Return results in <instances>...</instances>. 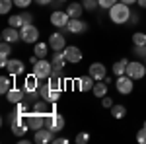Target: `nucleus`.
<instances>
[{
  "label": "nucleus",
  "mask_w": 146,
  "mask_h": 144,
  "mask_svg": "<svg viewBox=\"0 0 146 144\" xmlns=\"http://www.w3.org/2000/svg\"><path fill=\"white\" fill-rule=\"evenodd\" d=\"M131 14H133L131 6L119 0L117 4H113L111 8H109V20H111L113 23H117V25H123V23H129Z\"/></svg>",
  "instance_id": "obj_1"
},
{
  "label": "nucleus",
  "mask_w": 146,
  "mask_h": 144,
  "mask_svg": "<svg viewBox=\"0 0 146 144\" xmlns=\"http://www.w3.org/2000/svg\"><path fill=\"white\" fill-rule=\"evenodd\" d=\"M45 115L43 113H39V111H27L25 115H23V121H25V125L29 127V131H39V129H43L45 127Z\"/></svg>",
  "instance_id": "obj_2"
},
{
  "label": "nucleus",
  "mask_w": 146,
  "mask_h": 144,
  "mask_svg": "<svg viewBox=\"0 0 146 144\" xmlns=\"http://www.w3.org/2000/svg\"><path fill=\"white\" fill-rule=\"evenodd\" d=\"M33 74L41 82H47L49 76L53 74V64H51V60H47V58H39L37 62L33 64Z\"/></svg>",
  "instance_id": "obj_3"
},
{
  "label": "nucleus",
  "mask_w": 146,
  "mask_h": 144,
  "mask_svg": "<svg viewBox=\"0 0 146 144\" xmlns=\"http://www.w3.org/2000/svg\"><path fill=\"white\" fill-rule=\"evenodd\" d=\"M20 35H22L23 43L35 45V43H37V37H39V29L35 27L33 23H25L23 27H20Z\"/></svg>",
  "instance_id": "obj_4"
},
{
  "label": "nucleus",
  "mask_w": 146,
  "mask_h": 144,
  "mask_svg": "<svg viewBox=\"0 0 146 144\" xmlns=\"http://www.w3.org/2000/svg\"><path fill=\"white\" fill-rule=\"evenodd\" d=\"M45 127L47 129H51L53 133H60L62 129H64V117L58 113V111H55V113H51V115H47L45 119Z\"/></svg>",
  "instance_id": "obj_5"
},
{
  "label": "nucleus",
  "mask_w": 146,
  "mask_h": 144,
  "mask_svg": "<svg viewBox=\"0 0 146 144\" xmlns=\"http://www.w3.org/2000/svg\"><path fill=\"white\" fill-rule=\"evenodd\" d=\"M115 88H117V92H119L121 96H129V94H133V90H135V80L131 76H127V74L117 76Z\"/></svg>",
  "instance_id": "obj_6"
},
{
  "label": "nucleus",
  "mask_w": 146,
  "mask_h": 144,
  "mask_svg": "<svg viewBox=\"0 0 146 144\" xmlns=\"http://www.w3.org/2000/svg\"><path fill=\"white\" fill-rule=\"evenodd\" d=\"M127 76H131L133 80H142L146 76V64L138 62V60H131L127 64Z\"/></svg>",
  "instance_id": "obj_7"
},
{
  "label": "nucleus",
  "mask_w": 146,
  "mask_h": 144,
  "mask_svg": "<svg viewBox=\"0 0 146 144\" xmlns=\"http://www.w3.org/2000/svg\"><path fill=\"white\" fill-rule=\"evenodd\" d=\"M64 31H68V33H86L88 31V23L82 18H70V22L64 27Z\"/></svg>",
  "instance_id": "obj_8"
},
{
  "label": "nucleus",
  "mask_w": 146,
  "mask_h": 144,
  "mask_svg": "<svg viewBox=\"0 0 146 144\" xmlns=\"http://www.w3.org/2000/svg\"><path fill=\"white\" fill-rule=\"evenodd\" d=\"M68 22H70V16L66 14V10H55L53 14H51V23L55 25V27H58V29H64L68 25Z\"/></svg>",
  "instance_id": "obj_9"
},
{
  "label": "nucleus",
  "mask_w": 146,
  "mask_h": 144,
  "mask_svg": "<svg viewBox=\"0 0 146 144\" xmlns=\"http://www.w3.org/2000/svg\"><path fill=\"white\" fill-rule=\"evenodd\" d=\"M49 47L53 49V51H64V47H66V37L62 33H58V31H55V33L49 35Z\"/></svg>",
  "instance_id": "obj_10"
},
{
  "label": "nucleus",
  "mask_w": 146,
  "mask_h": 144,
  "mask_svg": "<svg viewBox=\"0 0 146 144\" xmlns=\"http://www.w3.org/2000/svg\"><path fill=\"white\" fill-rule=\"evenodd\" d=\"M62 53H64L66 62L76 64V62H80V60H82V51H80V47H76V45H66Z\"/></svg>",
  "instance_id": "obj_11"
},
{
  "label": "nucleus",
  "mask_w": 146,
  "mask_h": 144,
  "mask_svg": "<svg viewBox=\"0 0 146 144\" xmlns=\"http://www.w3.org/2000/svg\"><path fill=\"white\" fill-rule=\"evenodd\" d=\"M0 39L2 41H6V43H18V41H22V35H20V31L16 29V27H12V25H8L6 29H2V33H0Z\"/></svg>",
  "instance_id": "obj_12"
},
{
  "label": "nucleus",
  "mask_w": 146,
  "mask_h": 144,
  "mask_svg": "<svg viewBox=\"0 0 146 144\" xmlns=\"http://www.w3.org/2000/svg\"><path fill=\"white\" fill-rule=\"evenodd\" d=\"M53 138H55V133L51 131V129H39V131H35V136H33V142L35 144H47V142H53Z\"/></svg>",
  "instance_id": "obj_13"
},
{
  "label": "nucleus",
  "mask_w": 146,
  "mask_h": 144,
  "mask_svg": "<svg viewBox=\"0 0 146 144\" xmlns=\"http://www.w3.org/2000/svg\"><path fill=\"white\" fill-rule=\"evenodd\" d=\"M39 86H41V80L35 76L33 72H31V74H27V76L23 78V86H22V88L25 90V94H31V92H39Z\"/></svg>",
  "instance_id": "obj_14"
},
{
  "label": "nucleus",
  "mask_w": 146,
  "mask_h": 144,
  "mask_svg": "<svg viewBox=\"0 0 146 144\" xmlns=\"http://www.w3.org/2000/svg\"><path fill=\"white\" fill-rule=\"evenodd\" d=\"M88 74H90L96 82H100V80H105V76H107V68H105V64H101V62H92Z\"/></svg>",
  "instance_id": "obj_15"
},
{
  "label": "nucleus",
  "mask_w": 146,
  "mask_h": 144,
  "mask_svg": "<svg viewBox=\"0 0 146 144\" xmlns=\"http://www.w3.org/2000/svg\"><path fill=\"white\" fill-rule=\"evenodd\" d=\"M23 62L20 60V58H10L8 60V64H6V70H8V74H10L12 78L20 76V74H23Z\"/></svg>",
  "instance_id": "obj_16"
},
{
  "label": "nucleus",
  "mask_w": 146,
  "mask_h": 144,
  "mask_svg": "<svg viewBox=\"0 0 146 144\" xmlns=\"http://www.w3.org/2000/svg\"><path fill=\"white\" fill-rule=\"evenodd\" d=\"M6 100L10 101L12 105H16V103H20V101H23L25 100V90L23 88H16V86H12V90L4 96Z\"/></svg>",
  "instance_id": "obj_17"
},
{
  "label": "nucleus",
  "mask_w": 146,
  "mask_h": 144,
  "mask_svg": "<svg viewBox=\"0 0 146 144\" xmlns=\"http://www.w3.org/2000/svg\"><path fill=\"white\" fill-rule=\"evenodd\" d=\"M60 72H62V70H53V74H51L49 80H47L49 86H51L53 90H62L64 88V78L60 76Z\"/></svg>",
  "instance_id": "obj_18"
},
{
  "label": "nucleus",
  "mask_w": 146,
  "mask_h": 144,
  "mask_svg": "<svg viewBox=\"0 0 146 144\" xmlns=\"http://www.w3.org/2000/svg\"><path fill=\"white\" fill-rule=\"evenodd\" d=\"M10 53H12V43L2 41V43H0V66H2V68H6V64H8V60H10Z\"/></svg>",
  "instance_id": "obj_19"
},
{
  "label": "nucleus",
  "mask_w": 146,
  "mask_h": 144,
  "mask_svg": "<svg viewBox=\"0 0 146 144\" xmlns=\"http://www.w3.org/2000/svg\"><path fill=\"white\" fill-rule=\"evenodd\" d=\"M94 86H96V80H94L90 74L78 78V90H80V92H92Z\"/></svg>",
  "instance_id": "obj_20"
},
{
  "label": "nucleus",
  "mask_w": 146,
  "mask_h": 144,
  "mask_svg": "<svg viewBox=\"0 0 146 144\" xmlns=\"http://www.w3.org/2000/svg\"><path fill=\"white\" fill-rule=\"evenodd\" d=\"M51 64H53V70H62L64 64H66L64 53H62V51H55V53H53V58H51Z\"/></svg>",
  "instance_id": "obj_21"
},
{
  "label": "nucleus",
  "mask_w": 146,
  "mask_h": 144,
  "mask_svg": "<svg viewBox=\"0 0 146 144\" xmlns=\"http://www.w3.org/2000/svg\"><path fill=\"white\" fill-rule=\"evenodd\" d=\"M107 90H109V84L105 82V80H100V82H96V86H94V90H92V94L96 96V98H105L107 96Z\"/></svg>",
  "instance_id": "obj_22"
},
{
  "label": "nucleus",
  "mask_w": 146,
  "mask_h": 144,
  "mask_svg": "<svg viewBox=\"0 0 146 144\" xmlns=\"http://www.w3.org/2000/svg\"><path fill=\"white\" fill-rule=\"evenodd\" d=\"M129 62H131V60L123 56L121 60H117V62L111 66V72L115 74V76H123V74H127V64H129Z\"/></svg>",
  "instance_id": "obj_23"
},
{
  "label": "nucleus",
  "mask_w": 146,
  "mask_h": 144,
  "mask_svg": "<svg viewBox=\"0 0 146 144\" xmlns=\"http://www.w3.org/2000/svg\"><path fill=\"white\" fill-rule=\"evenodd\" d=\"M66 14L70 16V18H82V14H84L82 2H72V4H68L66 6Z\"/></svg>",
  "instance_id": "obj_24"
},
{
  "label": "nucleus",
  "mask_w": 146,
  "mask_h": 144,
  "mask_svg": "<svg viewBox=\"0 0 146 144\" xmlns=\"http://www.w3.org/2000/svg\"><path fill=\"white\" fill-rule=\"evenodd\" d=\"M49 43H43V41H37V43L33 45V53L39 58H47V55H49Z\"/></svg>",
  "instance_id": "obj_25"
},
{
  "label": "nucleus",
  "mask_w": 146,
  "mask_h": 144,
  "mask_svg": "<svg viewBox=\"0 0 146 144\" xmlns=\"http://www.w3.org/2000/svg\"><path fill=\"white\" fill-rule=\"evenodd\" d=\"M12 134L16 136V138H22L23 134H27V131H29V127L25 125V121L23 123H18V125H14V127H10Z\"/></svg>",
  "instance_id": "obj_26"
},
{
  "label": "nucleus",
  "mask_w": 146,
  "mask_h": 144,
  "mask_svg": "<svg viewBox=\"0 0 146 144\" xmlns=\"http://www.w3.org/2000/svg\"><path fill=\"white\" fill-rule=\"evenodd\" d=\"M12 90V76H2L0 78V94L6 96Z\"/></svg>",
  "instance_id": "obj_27"
},
{
  "label": "nucleus",
  "mask_w": 146,
  "mask_h": 144,
  "mask_svg": "<svg viewBox=\"0 0 146 144\" xmlns=\"http://www.w3.org/2000/svg\"><path fill=\"white\" fill-rule=\"evenodd\" d=\"M111 115L115 117V119H123L125 115H127V107L121 105V103H115V105L111 107Z\"/></svg>",
  "instance_id": "obj_28"
},
{
  "label": "nucleus",
  "mask_w": 146,
  "mask_h": 144,
  "mask_svg": "<svg viewBox=\"0 0 146 144\" xmlns=\"http://www.w3.org/2000/svg\"><path fill=\"white\" fill-rule=\"evenodd\" d=\"M8 25L16 27V29L23 27V18H22V14H14V16H10V18H8Z\"/></svg>",
  "instance_id": "obj_29"
},
{
  "label": "nucleus",
  "mask_w": 146,
  "mask_h": 144,
  "mask_svg": "<svg viewBox=\"0 0 146 144\" xmlns=\"http://www.w3.org/2000/svg\"><path fill=\"white\" fill-rule=\"evenodd\" d=\"M12 6H14V0H0V14H2V16L10 14Z\"/></svg>",
  "instance_id": "obj_30"
},
{
  "label": "nucleus",
  "mask_w": 146,
  "mask_h": 144,
  "mask_svg": "<svg viewBox=\"0 0 146 144\" xmlns=\"http://www.w3.org/2000/svg\"><path fill=\"white\" fill-rule=\"evenodd\" d=\"M133 45H146V33L144 31H135L133 33Z\"/></svg>",
  "instance_id": "obj_31"
},
{
  "label": "nucleus",
  "mask_w": 146,
  "mask_h": 144,
  "mask_svg": "<svg viewBox=\"0 0 146 144\" xmlns=\"http://www.w3.org/2000/svg\"><path fill=\"white\" fill-rule=\"evenodd\" d=\"M82 6H84V10L94 12L96 8H100V2L98 0H82Z\"/></svg>",
  "instance_id": "obj_32"
},
{
  "label": "nucleus",
  "mask_w": 146,
  "mask_h": 144,
  "mask_svg": "<svg viewBox=\"0 0 146 144\" xmlns=\"http://www.w3.org/2000/svg\"><path fill=\"white\" fill-rule=\"evenodd\" d=\"M60 94H62V90H53L49 92V96H47V101H51V103H56V101L60 100Z\"/></svg>",
  "instance_id": "obj_33"
},
{
  "label": "nucleus",
  "mask_w": 146,
  "mask_h": 144,
  "mask_svg": "<svg viewBox=\"0 0 146 144\" xmlns=\"http://www.w3.org/2000/svg\"><path fill=\"white\" fill-rule=\"evenodd\" d=\"M133 55L140 56V58H146V45H135L133 47Z\"/></svg>",
  "instance_id": "obj_34"
},
{
  "label": "nucleus",
  "mask_w": 146,
  "mask_h": 144,
  "mask_svg": "<svg viewBox=\"0 0 146 144\" xmlns=\"http://www.w3.org/2000/svg\"><path fill=\"white\" fill-rule=\"evenodd\" d=\"M14 111H16V113H20V115H25V113L29 111V107H27V103H25V101H20V103H16Z\"/></svg>",
  "instance_id": "obj_35"
},
{
  "label": "nucleus",
  "mask_w": 146,
  "mask_h": 144,
  "mask_svg": "<svg viewBox=\"0 0 146 144\" xmlns=\"http://www.w3.org/2000/svg\"><path fill=\"white\" fill-rule=\"evenodd\" d=\"M74 142H76V144L90 142V134H88V133H78V134H76V138H74Z\"/></svg>",
  "instance_id": "obj_36"
},
{
  "label": "nucleus",
  "mask_w": 146,
  "mask_h": 144,
  "mask_svg": "<svg viewBox=\"0 0 146 144\" xmlns=\"http://www.w3.org/2000/svg\"><path fill=\"white\" fill-rule=\"evenodd\" d=\"M100 2V8H103V10H109L113 4H117L119 0H98Z\"/></svg>",
  "instance_id": "obj_37"
},
{
  "label": "nucleus",
  "mask_w": 146,
  "mask_h": 144,
  "mask_svg": "<svg viewBox=\"0 0 146 144\" xmlns=\"http://www.w3.org/2000/svg\"><path fill=\"white\" fill-rule=\"evenodd\" d=\"M31 2H33V0H14V6H16V8H22V10H25V8H27Z\"/></svg>",
  "instance_id": "obj_38"
},
{
  "label": "nucleus",
  "mask_w": 146,
  "mask_h": 144,
  "mask_svg": "<svg viewBox=\"0 0 146 144\" xmlns=\"http://www.w3.org/2000/svg\"><path fill=\"white\" fill-rule=\"evenodd\" d=\"M136 142H140V144H146V129L142 127L138 133H136Z\"/></svg>",
  "instance_id": "obj_39"
},
{
  "label": "nucleus",
  "mask_w": 146,
  "mask_h": 144,
  "mask_svg": "<svg viewBox=\"0 0 146 144\" xmlns=\"http://www.w3.org/2000/svg\"><path fill=\"white\" fill-rule=\"evenodd\" d=\"M101 105H103L105 109H111V107L115 105V103H113V100H111V98H107V96H105V98H101Z\"/></svg>",
  "instance_id": "obj_40"
},
{
  "label": "nucleus",
  "mask_w": 146,
  "mask_h": 144,
  "mask_svg": "<svg viewBox=\"0 0 146 144\" xmlns=\"http://www.w3.org/2000/svg\"><path fill=\"white\" fill-rule=\"evenodd\" d=\"M22 18H23V25L33 22V14H29V12H22Z\"/></svg>",
  "instance_id": "obj_41"
},
{
  "label": "nucleus",
  "mask_w": 146,
  "mask_h": 144,
  "mask_svg": "<svg viewBox=\"0 0 146 144\" xmlns=\"http://www.w3.org/2000/svg\"><path fill=\"white\" fill-rule=\"evenodd\" d=\"M138 20H140V16H138L136 12H133L131 18H129V23H138Z\"/></svg>",
  "instance_id": "obj_42"
},
{
  "label": "nucleus",
  "mask_w": 146,
  "mask_h": 144,
  "mask_svg": "<svg viewBox=\"0 0 146 144\" xmlns=\"http://www.w3.org/2000/svg\"><path fill=\"white\" fill-rule=\"evenodd\" d=\"M53 142L55 144H68V138H64V136H56V138H53Z\"/></svg>",
  "instance_id": "obj_43"
},
{
  "label": "nucleus",
  "mask_w": 146,
  "mask_h": 144,
  "mask_svg": "<svg viewBox=\"0 0 146 144\" xmlns=\"http://www.w3.org/2000/svg\"><path fill=\"white\" fill-rule=\"evenodd\" d=\"M33 2H37L39 6H47V4H51L53 0H33Z\"/></svg>",
  "instance_id": "obj_44"
},
{
  "label": "nucleus",
  "mask_w": 146,
  "mask_h": 144,
  "mask_svg": "<svg viewBox=\"0 0 146 144\" xmlns=\"http://www.w3.org/2000/svg\"><path fill=\"white\" fill-rule=\"evenodd\" d=\"M18 142H20V144H29L31 140H29V138H23V136H22V138H18Z\"/></svg>",
  "instance_id": "obj_45"
},
{
  "label": "nucleus",
  "mask_w": 146,
  "mask_h": 144,
  "mask_svg": "<svg viewBox=\"0 0 146 144\" xmlns=\"http://www.w3.org/2000/svg\"><path fill=\"white\" fill-rule=\"evenodd\" d=\"M121 2H125V4H129V6H133V4H136L138 0H121Z\"/></svg>",
  "instance_id": "obj_46"
},
{
  "label": "nucleus",
  "mask_w": 146,
  "mask_h": 144,
  "mask_svg": "<svg viewBox=\"0 0 146 144\" xmlns=\"http://www.w3.org/2000/svg\"><path fill=\"white\" fill-rule=\"evenodd\" d=\"M136 4H138V6H140V8H144V10H146V0H138V2H136Z\"/></svg>",
  "instance_id": "obj_47"
},
{
  "label": "nucleus",
  "mask_w": 146,
  "mask_h": 144,
  "mask_svg": "<svg viewBox=\"0 0 146 144\" xmlns=\"http://www.w3.org/2000/svg\"><path fill=\"white\" fill-rule=\"evenodd\" d=\"M56 2H66V0H56Z\"/></svg>",
  "instance_id": "obj_48"
},
{
  "label": "nucleus",
  "mask_w": 146,
  "mask_h": 144,
  "mask_svg": "<svg viewBox=\"0 0 146 144\" xmlns=\"http://www.w3.org/2000/svg\"><path fill=\"white\" fill-rule=\"evenodd\" d=\"M142 127H144V129H146V121H144V125H142Z\"/></svg>",
  "instance_id": "obj_49"
},
{
  "label": "nucleus",
  "mask_w": 146,
  "mask_h": 144,
  "mask_svg": "<svg viewBox=\"0 0 146 144\" xmlns=\"http://www.w3.org/2000/svg\"><path fill=\"white\" fill-rule=\"evenodd\" d=\"M144 64H146V58H144Z\"/></svg>",
  "instance_id": "obj_50"
}]
</instances>
